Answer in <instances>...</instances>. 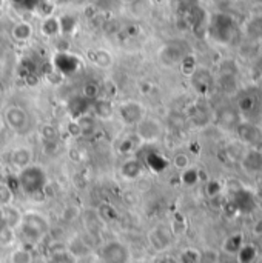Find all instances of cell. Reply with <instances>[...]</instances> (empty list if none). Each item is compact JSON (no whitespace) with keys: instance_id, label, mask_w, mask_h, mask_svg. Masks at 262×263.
<instances>
[{"instance_id":"1f68e13d","label":"cell","mask_w":262,"mask_h":263,"mask_svg":"<svg viewBox=\"0 0 262 263\" xmlns=\"http://www.w3.org/2000/svg\"><path fill=\"white\" fill-rule=\"evenodd\" d=\"M2 125H4V120H0V129H2Z\"/></svg>"},{"instance_id":"8992f818","label":"cell","mask_w":262,"mask_h":263,"mask_svg":"<svg viewBox=\"0 0 262 263\" xmlns=\"http://www.w3.org/2000/svg\"><path fill=\"white\" fill-rule=\"evenodd\" d=\"M134 134L139 137L142 145L154 143L164 136V126L162 123L150 116H145L136 126H134Z\"/></svg>"},{"instance_id":"52a82bcc","label":"cell","mask_w":262,"mask_h":263,"mask_svg":"<svg viewBox=\"0 0 262 263\" xmlns=\"http://www.w3.org/2000/svg\"><path fill=\"white\" fill-rule=\"evenodd\" d=\"M52 67H54V71L62 76V77H68L73 76L79 71L80 68V59L68 51H59L52 57Z\"/></svg>"},{"instance_id":"cb8c5ba5","label":"cell","mask_w":262,"mask_h":263,"mask_svg":"<svg viewBox=\"0 0 262 263\" xmlns=\"http://www.w3.org/2000/svg\"><path fill=\"white\" fill-rule=\"evenodd\" d=\"M80 94L85 95L90 102L99 98L100 97V83H97V82H86Z\"/></svg>"},{"instance_id":"7a4b0ae2","label":"cell","mask_w":262,"mask_h":263,"mask_svg":"<svg viewBox=\"0 0 262 263\" xmlns=\"http://www.w3.org/2000/svg\"><path fill=\"white\" fill-rule=\"evenodd\" d=\"M19 189L28 197H39L45 192L48 186V174L40 165H28L17 171L16 176Z\"/></svg>"},{"instance_id":"e575fe53","label":"cell","mask_w":262,"mask_h":263,"mask_svg":"<svg viewBox=\"0 0 262 263\" xmlns=\"http://www.w3.org/2000/svg\"><path fill=\"white\" fill-rule=\"evenodd\" d=\"M127 2H130V0H127Z\"/></svg>"},{"instance_id":"4fadbf2b","label":"cell","mask_w":262,"mask_h":263,"mask_svg":"<svg viewBox=\"0 0 262 263\" xmlns=\"http://www.w3.org/2000/svg\"><path fill=\"white\" fill-rule=\"evenodd\" d=\"M139 159L143 162L147 170H150L156 174L165 171V168L168 165L167 159H164V155H161L159 152H156V151H148L145 154V157H139Z\"/></svg>"},{"instance_id":"836d02e7","label":"cell","mask_w":262,"mask_h":263,"mask_svg":"<svg viewBox=\"0 0 262 263\" xmlns=\"http://www.w3.org/2000/svg\"><path fill=\"white\" fill-rule=\"evenodd\" d=\"M0 182H4V180H2V177H0Z\"/></svg>"},{"instance_id":"30bf717a","label":"cell","mask_w":262,"mask_h":263,"mask_svg":"<svg viewBox=\"0 0 262 263\" xmlns=\"http://www.w3.org/2000/svg\"><path fill=\"white\" fill-rule=\"evenodd\" d=\"M91 111H93V117L96 120H102V122L111 120L116 114L113 100L105 98V97H99L91 102Z\"/></svg>"},{"instance_id":"277c9868","label":"cell","mask_w":262,"mask_h":263,"mask_svg":"<svg viewBox=\"0 0 262 263\" xmlns=\"http://www.w3.org/2000/svg\"><path fill=\"white\" fill-rule=\"evenodd\" d=\"M99 257L103 263H130V248L121 240H110L99 248Z\"/></svg>"},{"instance_id":"d6986e66","label":"cell","mask_w":262,"mask_h":263,"mask_svg":"<svg viewBox=\"0 0 262 263\" xmlns=\"http://www.w3.org/2000/svg\"><path fill=\"white\" fill-rule=\"evenodd\" d=\"M16 240H17L16 229L10 228L0 220V246H13Z\"/></svg>"},{"instance_id":"3957f363","label":"cell","mask_w":262,"mask_h":263,"mask_svg":"<svg viewBox=\"0 0 262 263\" xmlns=\"http://www.w3.org/2000/svg\"><path fill=\"white\" fill-rule=\"evenodd\" d=\"M116 114L122 122V125L134 128L147 116V110L143 107V103L139 100H125L118 105Z\"/></svg>"},{"instance_id":"ffe728a7","label":"cell","mask_w":262,"mask_h":263,"mask_svg":"<svg viewBox=\"0 0 262 263\" xmlns=\"http://www.w3.org/2000/svg\"><path fill=\"white\" fill-rule=\"evenodd\" d=\"M33 252L28 248L19 246L11 251L10 254V263H33Z\"/></svg>"},{"instance_id":"f546056e","label":"cell","mask_w":262,"mask_h":263,"mask_svg":"<svg viewBox=\"0 0 262 263\" xmlns=\"http://www.w3.org/2000/svg\"><path fill=\"white\" fill-rule=\"evenodd\" d=\"M253 233H254V234H257V236H260V234H262V220L256 222V225L253 226Z\"/></svg>"},{"instance_id":"44dd1931","label":"cell","mask_w":262,"mask_h":263,"mask_svg":"<svg viewBox=\"0 0 262 263\" xmlns=\"http://www.w3.org/2000/svg\"><path fill=\"white\" fill-rule=\"evenodd\" d=\"M49 263H77V258L67 248H62L49 254Z\"/></svg>"},{"instance_id":"4316f807","label":"cell","mask_w":262,"mask_h":263,"mask_svg":"<svg viewBox=\"0 0 262 263\" xmlns=\"http://www.w3.org/2000/svg\"><path fill=\"white\" fill-rule=\"evenodd\" d=\"M99 217L103 220H116L118 219V213L116 209L110 205H102L99 208Z\"/></svg>"},{"instance_id":"d6a6232c","label":"cell","mask_w":262,"mask_h":263,"mask_svg":"<svg viewBox=\"0 0 262 263\" xmlns=\"http://www.w3.org/2000/svg\"><path fill=\"white\" fill-rule=\"evenodd\" d=\"M0 98H2V88H0Z\"/></svg>"},{"instance_id":"7402d4cb","label":"cell","mask_w":262,"mask_h":263,"mask_svg":"<svg viewBox=\"0 0 262 263\" xmlns=\"http://www.w3.org/2000/svg\"><path fill=\"white\" fill-rule=\"evenodd\" d=\"M93 62L100 68H110L113 65V57L107 49H96L93 54Z\"/></svg>"},{"instance_id":"d4e9b609","label":"cell","mask_w":262,"mask_h":263,"mask_svg":"<svg viewBox=\"0 0 262 263\" xmlns=\"http://www.w3.org/2000/svg\"><path fill=\"white\" fill-rule=\"evenodd\" d=\"M199 171L196 170V168H187V170H184V171H181V180H182V183L184 185H187V186H193V185H196L197 182H199Z\"/></svg>"},{"instance_id":"e0dca14e","label":"cell","mask_w":262,"mask_h":263,"mask_svg":"<svg viewBox=\"0 0 262 263\" xmlns=\"http://www.w3.org/2000/svg\"><path fill=\"white\" fill-rule=\"evenodd\" d=\"M40 31L45 37H56L61 34V22L59 17L54 16H48L42 20Z\"/></svg>"},{"instance_id":"f1b7e54d","label":"cell","mask_w":262,"mask_h":263,"mask_svg":"<svg viewBox=\"0 0 262 263\" xmlns=\"http://www.w3.org/2000/svg\"><path fill=\"white\" fill-rule=\"evenodd\" d=\"M13 2H16V5L26 10H37V7L42 4V0H13Z\"/></svg>"},{"instance_id":"603a6c76","label":"cell","mask_w":262,"mask_h":263,"mask_svg":"<svg viewBox=\"0 0 262 263\" xmlns=\"http://www.w3.org/2000/svg\"><path fill=\"white\" fill-rule=\"evenodd\" d=\"M14 203V191L7 182H0V208Z\"/></svg>"},{"instance_id":"484cf974","label":"cell","mask_w":262,"mask_h":263,"mask_svg":"<svg viewBox=\"0 0 262 263\" xmlns=\"http://www.w3.org/2000/svg\"><path fill=\"white\" fill-rule=\"evenodd\" d=\"M59 22H61V34H71L77 26V20L73 16L59 17Z\"/></svg>"},{"instance_id":"4dcf8cb0","label":"cell","mask_w":262,"mask_h":263,"mask_svg":"<svg viewBox=\"0 0 262 263\" xmlns=\"http://www.w3.org/2000/svg\"><path fill=\"white\" fill-rule=\"evenodd\" d=\"M161 263H176V260H173L171 257H165V258L161 260Z\"/></svg>"},{"instance_id":"6da1fadb","label":"cell","mask_w":262,"mask_h":263,"mask_svg":"<svg viewBox=\"0 0 262 263\" xmlns=\"http://www.w3.org/2000/svg\"><path fill=\"white\" fill-rule=\"evenodd\" d=\"M16 233L22 246L33 249L48 236L49 222L43 214L37 211H26L23 213L22 222Z\"/></svg>"},{"instance_id":"9c48e42d","label":"cell","mask_w":262,"mask_h":263,"mask_svg":"<svg viewBox=\"0 0 262 263\" xmlns=\"http://www.w3.org/2000/svg\"><path fill=\"white\" fill-rule=\"evenodd\" d=\"M148 242L156 251H165L173 242V231L165 225H157L148 233Z\"/></svg>"},{"instance_id":"83f0119b","label":"cell","mask_w":262,"mask_h":263,"mask_svg":"<svg viewBox=\"0 0 262 263\" xmlns=\"http://www.w3.org/2000/svg\"><path fill=\"white\" fill-rule=\"evenodd\" d=\"M173 165L178 171H184L187 168H190V159H188V155L187 154H176L174 155V159H173Z\"/></svg>"},{"instance_id":"5b68a950","label":"cell","mask_w":262,"mask_h":263,"mask_svg":"<svg viewBox=\"0 0 262 263\" xmlns=\"http://www.w3.org/2000/svg\"><path fill=\"white\" fill-rule=\"evenodd\" d=\"M2 120L16 134H26V131H30L31 128L30 114L19 105H10L8 108H5Z\"/></svg>"},{"instance_id":"ba28073f","label":"cell","mask_w":262,"mask_h":263,"mask_svg":"<svg viewBox=\"0 0 262 263\" xmlns=\"http://www.w3.org/2000/svg\"><path fill=\"white\" fill-rule=\"evenodd\" d=\"M145 165L139 159V155H128L119 167V174L127 182H134L140 179L145 173Z\"/></svg>"},{"instance_id":"5bb4252c","label":"cell","mask_w":262,"mask_h":263,"mask_svg":"<svg viewBox=\"0 0 262 263\" xmlns=\"http://www.w3.org/2000/svg\"><path fill=\"white\" fill-rule=\"evenodd\" d=\"M0 220H2L5 225H8L10 228L16 229L19 228L20 222H22V217H23V213L20 211V209L17 206L13 205H8V206H2L0 208Z\"/></svg>"},{"instance_id":"9a60e30c","label":"cell","mask_w":262,"mask_h":263,"mask_svg":"<svg viewBox=\"0 0 262 263\" xmlns=\"http://www.w3.org/2000/svg\"><path fill=\"white\" fill-rule=\"evenodd\" d=\"M140 146H143L142 142L139 140V137L134 133H131L121 139V142L118 143V151H119V154L128 157V155H133L134 152H137Z\"/></svg>"},{"instance_id":"8fae6325","label":"cell","mask_w":262,"mask_h":263,"mask_svg":"<svg viewBox=\"0 0 262 263\" xmlns=\"http://www.w3.org/2000/svg\"><path fill=\"white\" fill-rule=\"evenodd\" d=\"M33 159H34V154L30 146H17L10 152V165L17 171L31 165Z\"/></svg>"},{"instance_id":"7c38bea8","label":"cell","mask_w":262,"mask_h":263,"mask_svg":"<svg viewBox=\"0 0 262 263\" xmlns=\"http://www.w3.org/2000/svg\"><path fill=\"white\" fill-rule=\"evenodd\" d=\"M68 111H70L73 120H77L91 111V102L82 94L73 95L68 102Z\"/></svg>"},{"instance_id":"ac0fdd59","label":"cell","mask_w":262,"mask_h":263,"mask_svg":"<svg viewBox=\"0 0 262 263\" xmlns=\"http://www.w3.org/2000/svg\"><path fill=\"white\" fill-rule=\"evenodd\" d=\"M67 249H68V251H70L76 258L85 257V255L90 252V246H88V243H86L83 239H80V237L73 239V240L70 242V245L67 246Z\"/></svg>"},{"instance_id":"2e32d148","label":"cell","mask_w":262,"mask_h":263,"mask_svg":"<svg viewBox=\"0 0 262 263\" xmlns=\"http://www.w3.org/2000/svg\"><path fill=\"white\" fill-rule=\"evenodd\" d=\"M34 34L33 25L30 22H17L13 28H11V36L16 42H28Z\"/></svg>"}]
</instances>
